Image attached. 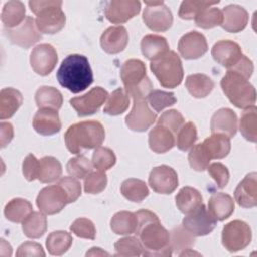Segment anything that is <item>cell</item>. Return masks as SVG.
<instances>
[{
  "mask_svg": "<svg viewBox=\"0 0 257 257\" xmlns=\"http://www.w3.org/2000/svg\"><path fill=\"white\" fill-rule=\"evenodd\" d=\"M138 227L135 234L139 237L144 254L147 256H171L170 233L161 224L158 216L149 210L136 212Z\"/></svg>",
  "mask_w": 257,
  "mask_h": 257,
  "instance_id": "6da1fadb",
  "label": "cell"
},
{
  "mask_svg": "<svg viewBox=\"0 0 257 257\" xmlns=\"http://www.w3.org/2000/svg\"><path fill=\"white\" fill-rule=\"evenodd\" d=\"M56 77L59 84L72 93L83 91L93 82L88 59L81 54L66 56L57 70Z\"/></svg>",
  "mask_w": 257,
  "mask_h": 257,
  "instance_id": "7a4b0ae2",
  "label": "cell"
},
{
  "mask_svg": "<svg viewBox=\"0 0 257 257\" xmlns=\"http://www.w3.org/2000/svg\"><path fill=\"white\" fill-rule=\"evenodd\" d=\"M105 138L102 124L96 120H84L70 125L64 134L67 150L72 154H79L82 149H95Z\"/></svg>",
  "mask_w": 257,
  "mask_h": 257,
  "instance_id": "3957f363",
  "label": "cell"
},
{
  "mask_svg": "<svg viewBox=\"0 0 257 257\" xmlns=\"http://www.w3.org/2000/svg\"><path fill=\"white\" fill-rule=\"evenodd\" d=\"M31 11L36 14L35 24L41 33L54 34L60 31L66 21L61 1H29Z\"/></svg>",
  "mask_w": 257,
  "mask_h": 257,
  "instance_id": "277c9868",
  "label": "cell"
},
{
  "mask_svg": "<svg viewBox=\"0 0 257 257\" xmlns=\"http://www.w3.org/2000/svg\"><path fill=\"white\" fill-rule=\"evenodd\" d=\"M221 87L230 102L239 108H247L254 105L256 91L249 79L243 75L228 70L221 80Z\"/></svg>",
  "mask_w": 257,
  "mask_h": 257,
  "instance_id": "5b68a950",
  "label": "cell"
},
{
  "mask_svg": "<svg viewBox=\"0 0 257 257\" xmlns=\"http://www.w3.org/2000/svg\"><path fill=\"white\" fill-rule=\"evenodd\" d=\"M146 72V65L140 59H128L121 65L120 78L128 96L147 98L153 90V84Z\"/></svg>",
  "mask_w": 257,
  "mask_h": 257,
  "instance_id": "8992f818",
  "label": "cell"
},
{
  "mask_svg": "<svg viewBox=\"0 0 257 257\" xmlns=\"http://www.w3.org/2000/svg\"><path fill=\"white\" fill-rule=\"evenodd\" d=\"M150 67L160 84L166 88H175L183 80L182 61L180 56L173 50H169L163 56L151 61Z\"/></svg>",
  "mask_w": 257,
  "mask_h": 257,
  "instance_id": "52a82bcc",
  "label": "cell"
},
{
  "mask_svg": "<svg viewBox=\"0 0 257 257\" xmlns=\"http://www.w3.org/2000/svg\"><path fill=\"white\" fill-rule=\"evenodd\" d=\"M250 226L241 220H234L226 224L222 231V244L229 252L245 249L251 242Z\"/></svg>",
  "mask_w": 257,
  "mask_h": 257,
  "instance_id": "ba28073f",
  "label": "cell"
},
{
  "mask_svg": "<svg viewBox=\"0 0 257 257\" xmlns=\"http://www.w3.org/2000/svg\"><path fill=\"white\" fill-rule=\"evenodd\" d=\"M143 12L145 24L153 31H167L173 24V14L163 1H145Z\"/></svg>",
  "mask_w": 257,
  "mask_h": 257,
  "instance_id": "9c48e42d",
  "label": "cell"
},
{
  "mask_svg": "<svg viewBox=\"0 0 257 257\" xmlns=\"http://www.w3.org/2000/svg\"><path fill=\"white\" fill-rule=\"evenodd\" d=\"M4 35L8 40L22 48H29L41 39L40 31L37 29L35 20L31 16H26L24 21L14 28H4Z\"/></svg>",
  "mask_w": 257,
  "mask_h": 257,
  "instance_id": "30bf717a",
  "label": "cell"
},
{
  "mask_svg": "<svg viewBox=\"0 0 257 257\" xmlns=\"http://www.w3.org/2000/svg\"><path fill=\"white\" fill-rule=\"evenodd\" d=\"M147 98L142 96L133 97V108L125 116V124L135 132L147 131L157 118V113L150 109Z\"/></svg>",
  "mask_w": 257,
  "mask_h": 257,
  "instance_id": "8fae6325",
  "label": "cell"
},
{
  "mask_svg": "<svg viewBox=\"0 0 257 257\" xmlns=\"http://www.w3.org/2000/svg\"><path fill=\"white\" fill-rule=\"evenodd\" d=\"M66 204H68L67 195L58 184L43 188L36 198L38 209L45 215L59 213Z\"/></svg>",
  "mask_w": 257,
  "mask_h": 257,
  "instance_id": "7c38bea8",
  "label": "cell"
},
{
  "mask_svg": "<svg viewBox=\"0 0 257 257\" xmlns=\"http://www.w3.org/2000/svg\"><path fill=\"white\" fill-rule=\"evenodd\" d=\"M217 221L202 204L183 219L182 226L195 237L210 234L216 227Z\"/></svg>",
  "mask_w": 257,
  "mask_h": 257,
  "instance_id": "4fadbf2b",
  "label": "cell"
},
{
  "mask_svg": "<svg viewBox=\"0 0 257 257\" xmlns=\"http://www.w3.org/2000/svg\"><path fill=\"white\" fill-rule=\"evenodd\" d=\"M107 97V91L100 86H96L81 96L71 98L69 103L77 112L78 116H86L98 111Z\"/></svg>",
  "mask_w": 257,
  "mask_h": 257,
  "instance_id": "5bb4252c",
  "label": "cell"
},
{
  "mask_svg": "<svg viewBox=\"0 0 257 257\" xmlns=\"http://www.w3.org/2000/svg\"><path fill=\"white\" fill-rule=\"evenodd\" d=\"M58 57L55 48L47 43L35 46L30 54V65L39 75H48L55 67Z\"/></svg>",
  "mask_w": 257,
  "mask_h": 257,
  "instance_id": "9a60e30c",
  "label": "cell"
},
{
  "mask_svg": "<svg viewBox=\"0 0 257 257\" xmlns=\"http://www.w3.org/2000/svg\"><path fill=\"white\" fill-rule=\"evenodd\" d=\"M179 184L177 172L166 165L155 167L149 176L150 187L159 194L173 193Z\"/></svg>",
  "mask_w": 257,
  "mask_h": 257,
  "instance_id": "2e32d148",
  "label": "cell"
},
{
  "mask_svg": "<svg viewBox=\"0 0 257 257\" xmlns=\"http://www.w3.org/2000/svg\"><path fill=\"white\" fill-rule=\"evenodd\" d=\"M141 10V2L137 0H112L106 3L104 14L111 23L119 24L136 16Z\"/></svg>",
  "mask_w": 257,
  "mask_h": 257,
  "instance_id": "e0dca14e",
  "label": "cell"
},
{
  "mask_svg": "<svg viewBox=\"0 0 257 257\" xmlns=\"http://www.w3.org/2000/svg\"><path fill=\"white\" fill-rule=\"evenodd\" d=\"M178 50L185 59L200 58L208 50L206 37L198 31H190L180 38Z\"/></svg>",
  "mask_w": 257,
  "mask_h": 257,
  "instance_id": "ac0fdd59",
  "label": "cell"
},
{
  "mask_svg": "<svg viewBox=\"0 0 257 257\" xmlns=\"http://www.w3.org/2000/svg\"><path fill=\"white\" fill-rule=\"evenodd\" d=\"M211 53L213 58L227 69L233 67L243 55L240 45L232 40H220L216 42Z\"/></svg>",
  "mask_w": 257,
  "mask_h": 257,
  "instance_id": "d6986e66",
  "label": "cell"
},
{
  "mask_svg": "<svg viewBox=\"0 0 257 257\" xmlns=\"http://www.w3.org/2000/svg\"><path fill=\"white\" fill-rule=\"evenodd\" d=\"M128 41V34L122 25L110 26L100 36L101 48L109 54L121 52Z\"/></svg>",
  "mask_w": 257,
  "mask_h": 257,
  "instance_id": "ffe728a7",
  "label": "cell"
},
{
  "mask_svg": "<svg viewBox=\"0 0 257 257\" xmlns=\"http://www.w3.org/2000/svg\"><path fill=\"white\" fill-rule=\"evenodd\" d=\"M235 201L243 208H253L257 205V174L249 173L238 184L234 192Z\"/></svg>",
  "mask_w": 257,
  "mask_h": 257,
  "instance_id": "44dd1931",
  "label": "cell"
},
{
  "mask_svg": "<svg viewBox=\"0 0 257 257\" xmlns=\"http://www.w3.org/2000/svg\"><path fill=\"white\" fill-rule=\"evenodd\" d=\"M32 125L42 136L54 135L61 128L58 112L51 108H39L33 117Z\"/></svg>",
  "mask_w": 257,
  "mask_h": 257,
  "instance_id": "7402d4cb",
  "label": "cell"
},
{
  "mask_svg": "<svg viewBox=\"0 0 257 257\" xmlns=\"http://www.w3.org/2000/svg\"><path fill=\"white\" fill-rule=\"evenodd\" d=\"M238 128L236 113L230 108L218 109L211 118L212 134H223L230 139L234 137Z\"/></svg>",
  "mask_w": 257,
  "mask_h": 257,
  "instance_id": "603a6c76",
  "label": "cell"
},
{
  "mask_svg": "<svg viewBox=\"0 0 257 257\" xmlns=\"http://www.w3.org/2000/svg\"><path fill=\"white\" fill-rule=\"evenodd\" d=\"M223 14V21H222V28L228 32L237 33L243 30L249 20L248 12L245 8L239 5H228L222 10Z\"/></svg>",
  "mask_w": 257,
  "mask_h": 257,
  "instance_id": "cb8c5ba5",
  "label": "cell"
},
{
  "mask_svg": "<svg viewBox=\"0 0 257 257\" xmlns=\"http://www.w3.org/2000/svg\"><path fill=\"white\" fill-rule=\"evenodd\" d=\"M235 204L233 198L225 193L219 192L211 196L208 203V211L216 221L228 219L234 212Z\"/></svg>",
  "mask_w": 257,
  "mask_h": 257,
  "instance_id": "d4e9b609",
  "label": "cell"
},
{
  "mask_svg": "<svg viewBox=\"0 0 257 257\" xmlns=\"http://www.w3.org/2000/svg\"><path fill=\"white\" fill-rule=\"evenodd\" d=\"M176 144L174 134L167 127L157 124L149 134L150 149L158 154H163L171 150Z\"/></svg>",
  "mask_w": 257,
  "mask_h": 257,
  "instance_id": "484cf974",
  "label": "cell"
},
{
  "mask_svg": "<svg viewBox=\"0 0 257 257\" xmlns=\"http://www.w3.org/2000/svg\"><path fill=\"white\" fill-rule=\"evenodd\" d=\"M201 145L210 160L223 159L228 156L231 150L230 138L223 134H212Z\"/></svg>",
  "mask_w": 257,
  "mask_h": 257,
  "instance_id": "4316f807",
  "label": "cell"
},
{
  "mask_svg": "<svg viewBox=\"0 0 257 257\" xmlns=\"http://www.w3.org/2000/svg\"><path fill=\"white\" fill-rule=\"evenodd\" d=\"M141 50L147 59L153 61L169 51V43L161 35L148 34L141 41Z\"/></svg>",
  "mask_w": 257,
  "mask_h": 257,
  "instance_id": "83f0119b",
  "label": "cell"
},
{
  "mask_svg": "<svg viewBox=\"0 0 257 257\" xmlns=\"http://www.w3.org/2000/svg\"><path fill=\"white\" fill-rule=\"evenodd\" d=\"M22 101V94L18 90L12 87L3 88L0 93V118L8 119L12 117Z\"/></svg>",
  "mask_w": 257,
  "mask_h": 257,
  "instance_id": "f1b7e54d",
  "label": "cell"
},
{
  "mask_svg": "<svg viewBox=\"0 0 257 257\" xmlns=\"http://www.w3.org/2000/svg\"><path fill=\"white\" fill-rule=\"evenodd\" d=\"M214 86V81L203 73L190 74L186 78V87L189 93L196 98L206 97L211 93Z\"/></svg>",
  "mask_w": 257,
  "mask_h": 257,
  "instance_id": "f546056e",
  "label": "cell"
},
{
  "mask_svg": "<svg viewBox=\"0 0 257 257\" xmlns=\"http://www.w3.org/2000/svg\"><path fill=\"white\" fill-rule=\"evenodd\" d=\"M202 204L203 198L201 193L192 187L182 188L176 196V205L178 209L186 215L196 210Z\"/></svg>",
  "mask_w": 257,
  "mask_h": 257,
  "instance_id": "4dcf8cb0",
  "label": "cell"
},
{
  "mask_svg": "<svg viewBox=\"0 0 257 257\" xmlns=\"http://www.w3.org/2000/svg\"><path fill=\"white\" fill-rule=\"evenodd\" d=\"M138 227V218L136 213L120 211L113 215L110 220V228L116 235L135 234Z\"/></svg>",
  "mask_w": 257,
  "mask_h": 257,
  "instance_id": "1f68e13d",
  "label": "cell"
},
{
  "mask_svg": "<svg viewBox=\"0 0 257 257\" xmlns=\"http://www.w3.org/2000/svg\"><path fill=\"white\" fill-rule=\"evenodd\" d=\"M25 6L21 1H8L1 12V20L5 28H14L25 19Z\"/></svg>",
  "mask_w": 257,
  "mask_h": 257,
  "instance_id": "d6a6232c",
  "label": "cell"
},
{
  "mask_svg": "<svg viewBox=\"0 0 257 257\" xmlns=\"http://www.w3.org/2000/svg\"><path fill=\"white\" fill-rule=\"evenodd\" d=\"M35 102L39 108L58 110L63 102L61 92L52 86H41L35 92Z\"/></svg>",
  "mask_w": 257,
  "mask_h": 257,
  "instance_id": "836d02e7",
  "label": "cell"
},
{
  "mask_svg": "<svg viewBox=\"0 0 257 257\" xmlns=\"http://www.w3.org/2000/svg\"><path fill=\"white\" fill-rule=\"evenodd\" d=\"M47 229V219L45 214L32 212L22 222V231L24 235L31 239H37L44 235Z\"/></svg>",
  "mask_w": 257,
  "mask_h": 257,
  "instance_id": "e575fe53",
  "label": "cell"
},
{
  "mask_svg": "<svg viewBox=\"0 0 257 257\" xmlns=\"http://www.w3.org/2000/svg\"><path fill=\"white\" fill-rule=\"evenodd\" d=\"M61 173V164L54 157L46 156L39 160V170L37 179L41 183H52L59 179Z\"/></svg>",
  "mask_w": 257,
  "mask_h": 257,
  "instance_id": "d590c367",
  "label": "cell"
},
{
  "mask_svg": "<svg viewBox=\"0 0 257 257\" xmlns=\"http://www.w3.org/2000/svg\"><path fill=\"white\" fill-rule=\"evenodd\" d=\"M30 213H32V205L27 200L21 198L12 199L4 208L6 219L14 223L23 222Z\"/></svg>",
  "mask_w": 257,
  "mask_h": 257,
  "instance_id": "8d00e7d4",
  "label": "cell"
},
{
  "mask_svg": "<svg viewBox=\"0 0 257 257\" xmlns=\"http://www.w3.org/2000/svg\"><path fill=\"white\" fill-rule=\"evenodd\" d=\"M120 192L125 199L136 203L142 202L149 195V189L146 183L135 178L124 180L120 186Z\"/></svg>",
  "mask_w": 257,
  "mask_h": 257,
  "instance_id": "74e56055",
  "label": "cell"
},
{
  "mask_svg": "<svg viewBox=\"0 0 257 257\" xmlns=\"http://www.w3.org/2000/svg\"><path fill=\"white\" fill-rule=\"evenodd\" d=\"M72 241L71 235L66 231H54L46 239V248L49 254L59 256L70 248Z\"/></svg>",
  "mask_w": 257,
  "mask_h": 257,
  "instance_id": "f35d334b",
  "label": "cell"
},
{
  "mask_svg": "<svg viewBox=\"0 0 257 257\" xmlns=\"http://www.w3.org/2000/svg\"><path fill=\"white\" fill-rule=\"evenodd\" d=\"M257 108L255 105H251L243 111L240 122H239V127L240 132L243 135V137L248 140L249 142L255 143L257 139Z\"/></svg>",
  "mask_w": 257,
  "mask_h": 257,
  "instance_id": "ab89813d",
  "label": "cell"
},
{
  "mask_svg": "<svg viewBox=\"0 0 257 257\" xmlns=\"http://www.w3.org/2000/svg\"><path fill=\"white\" fill-rule=\"evenodd\" d=\"M195 236L187 231L182 225L174 228L170 232V247L173 252L190 250L195 244Z\"/></svg>",
  "mask_w": 257,
  "mask_h": 257,
  "instance_id": "60d3db41",
  "label": "cell"
},
{
  "mask_svg": "<svg viewBox=\"0 0 257 257\" xmlns=\"http://www.w3.org/2000/svg\"><path fill=\"white\" fill-rule=\"evenodd\" d=\"M130 105V96L125 89L117 88L108 96V100L103 108V112L109 115L123 113Z\"/></svg>",
  "mask_w": 257,
  "mask_h": 257,
  "instance_id": "b9f144b4",
  "label": "cell"
},
{
  "mask_svg": "<svg viewBox=\"0 0 257 257\" xmlns=\"http://www.w3.org/2000/svg\"><path fill=\"white\" fill-rule=\"evenodd\" d=\"M92 163L85 156H77L69 159L66 164V171L76 179H84L92 172Z\"/></svg>",
  "mask_w": 257,
  "mask_h": 257,
  "instance_id": "7bdbcfd3",
  "label": "cell"
},
{
  "mask_svg": "<svg viewBox=\"0 0 257 257\" xmlns=\"http://www.w3.org/2000/svg\"><path fill=\"white\" fill-rule=\"evenodd\" d=\"M116 256H140L144 254V247L137 237H125L114 244Z\"/></svg>",
  "mask_w": 257,
  "mask_h": 257,
  "instance_id": "ee69618b",
  "label": "cell"
},
{
  "mask_svg": "<svg viewBox=\"0 0 257 257\" xmlns=\"http://www.w3.org/2000/svg\"><path fill=\"white\" fill-rule=\"evenodd\" d=\"M197 138L196 125L193 122L188 121L183 124L177 132L176 145L179 150L186 152L195 145Z\"/></svg>",
  "mask_w": 257,
  "mask_h": 257,
  "instance_id": "f6af8a7d",
  "label": "cell"
},
{
  "mask_svg": "<svg viewBox=\"0 0 257 257\" xmlns=\"http://www.w3.org/2000/svg\"><path fill=\"white\" fill-rule=\"evenodd\" d=\"M223 21L222 11L217 7H207L203 9L199 15L195 18V23L197 26L209 29L215 26L221 25Z\"/></svg>",
  "mask_w": 257,
  "mask_h": 257,
  "instance_id": "bcb514c9",
  "label": "cell"
},
{
  "mask_svg": "<svg viewBox=\"0 0 257 257\" xmlns=\"http://www.w3.org/2000/svg\"><path fill=\"white\" fill-rule=\"evenodd\" d=\"M115 161L116 158L113 151L101 146L95 148L91 159L93 167L100 172H104L110 169L112 166H114Z\"/></svg>",
  "mask_w": 257,
  "mask_h": 257,
  "instance_id": "7dc6e473",
  "label": "cell"
},
{
  "mask_svg": "<svg viewBox=\"0 0 257 257\" xmlns=\"http://www.w3.org/2000/svg\"><path fill=\"white\" fill-rule=\"evenodd\" d=\"M147 101L156 111H161L166 107L174 105L177 102V98L173 92L153 89L148 94Z\"/></svg>",
  "mask_w": 257,
  "mask_h": 257,
  "instance_id": "c3c4849f",
  "label": "cell"
},
{
  "mask_svg": "<svg viewBox=\"0 0 257 257\" xmlns=\"http://www.w3.org/2000/svg\"><path fill=\"white\" fill-rule=\"evenodd\" d=\"M218 3L219 1H183L179 9V16L187 20L195 19L203 9Z\"/></svg>",
  "mask_w": 257,
  "mask_h": 257,
  "instance_id": "681fc988",
  "label": "cell"
},
{
  "mask_svg": "<svg viewBox=\"0 0 257 257\" xmlns=\"http://www.w3.org/2000/svg\"><path fill=\"white\" fill-rule=\"evenodd\" d=\"M188 160H189V164H190L191 168L198 172H202V171L206 170L211 161L208 158L207 154L205 153L201 143L197 144L191 148V151L188 156Z\"/></svg>",
  "mask_w": 257,
  "mask_h": 257,
  "instance_id": "f907efd6",
  "label": "cell"
},
{
  "mask_svg": "<svg viewBox=\"0 0 257 257\" xmlns=\"http://www.w3.org/2000/svg\"><path fill=\"white\" fill-rule=\"evenodd\" d=\"M107 184L106 175L103 172H91L84 178V191L87 194L102 192Z\"/></svg>",
  "mask_w": 257,
  "mask_h": 257,
  "instance_id": "816d5d0a",
  "label": "cell"
},
{
  "mask_svg": "<svg viewBox=\"0 0 257 257\" xmlns=\"http://www.w3.org/2000/svg\"><path fill=\"white\" fill-rule=\"evenodd\" d=\"M70 231L76 235L77 237L84 238V239H95V227L94 224L86 219V218H78L76 219L70 226Z\"/></svg>",
  "mask_w": 257,
  "mask_h": 257,
  "instance_id": "f5cc1de1",
  "label": "cell"
},
{
  "mask_svg": "<svg viewBox=\"0 0 257 257\" xmlns=\"http://www.w3.org/2000/svg\"><path fill=\"white\" fill-rule=\"evenodd\" d=\"M184 121L183 115L178 110L170 109L163 112L158 120V124L169 128L173 134H177L179 128L184 124Z\"/></svg>",
  "mask_w": 257,
  "mask_h": 257,
  "instance_id": "db71d44e",
  "label": "cell"
},
{
  "mask_svg": "<svg viewBox=\"0 0 257 257\" xmlns=\"http://www.w3.org/2000/svg\"><path fill=\"white\" fill-rule=\"evenodd\" d=\"M57 184L59 186H61V188L66 193L68 203L75 202L79 198V196L81 195V185L76 180V178L63 177L58 181Z\"/></svg>",
  "mask_w": 257,
  "mask_h": 257,
  "instance_id": "11a10c76",
  "label": "cell"
},
{
  "mask_svg": "<svg viewBox=\"0 0 257 257\" xmlns=\"http://www.w3.org/2000/svg\"><path fill=\"white\" fill-rule=\"evenodd\" d=\"M207 169H208V173L215 180V182L217 183V186L220 189H223L224 187L227 186L229 182L230 174H229L228 168L225 165L217 162L208 166Z\"/></svg>",
  "mask_w": 257,
  "mask_h": 257,
  "instance_id": "9f6ffc18",
  "label": "cell"
},
{
  "mask_svg": "<svg viewBox=\"0 0 257 257\" xmlns=\"http://www.w3.org/2000/svg\"><path fill=\"white\" fill-rule=\"evenodd\" d=\"M38 170H39V160H37L35 156L32 154L27 155L22 163V173L25 179L29 182L37 179Z\"/></svg>",
  "mask_w": 257,
  "mask_h": 257,
  "instance_id": "6f0895ef",
  "label": "cell"
},
{
  "mask_svg": "<svg viewBox=\"0 0 257 257\" xmlns=\"http://www.w3.org/2000/svg\"><path fill=\"white\" fill-rule=\"evenodd\" d=\"M16 256H45L40 244L35 242H25L21 244L16 252Z\"/></svg>",
  "mask_w": 257,
  "mask_h": 257,
  "instance_id": "680465c9",
  "label": "cell"
},
{
  "mask_svg": "<svg viewBox=\"0 0 257 257\" xmlns=\"http://www.w3.org/2000/svg\"><path fill=\"white\" fill-rule=\"evenodd\" d=\"M228 70L235 71V72L243 75L245 78L249 79L253 73L254 66H253V62L246 55L243 54L242 57L240 58V60L233 67H231Z\"/></svg>",
  "mask_w": 257,
  "mask_h": 257,
  "instance_id": "91938a15",
  "label": "cell"
},
{
  "mask_svg": "<svg viewBox=\"0 0 257 257\" xmlns=\"http://www.w3.org/2000/svg\"><path fill=\"white\" fill-rule=\"evenodd\" d=\"M0 132H1V147L4 148L13 139V126L9 122H1Z\"/></svg>",
  "mask_w": 257,
  "mask_h": 257,
  "instance_id": "94428289",
  "label": "cell"
},
{
  "mask_svg": "<svg viewBox=\"0 0 257 257\" xmlns=\"http://www.w3.org/2000/svg\"><path fill=\"white\" fill-rule=\"evenodd\" d=\"M90 255H92V256H97V255H100V256H103V255H109L108 253H106V252H104V251H102L100 248H95V247H93V248H91V250L90 251H88L87 253H86V256H90Z\"/></svg>",
  "mask_w": 257,
  "mask_h": 257,
  "instance_id": "6125c7cd",
  "label": "cell"
}]
</instances>
